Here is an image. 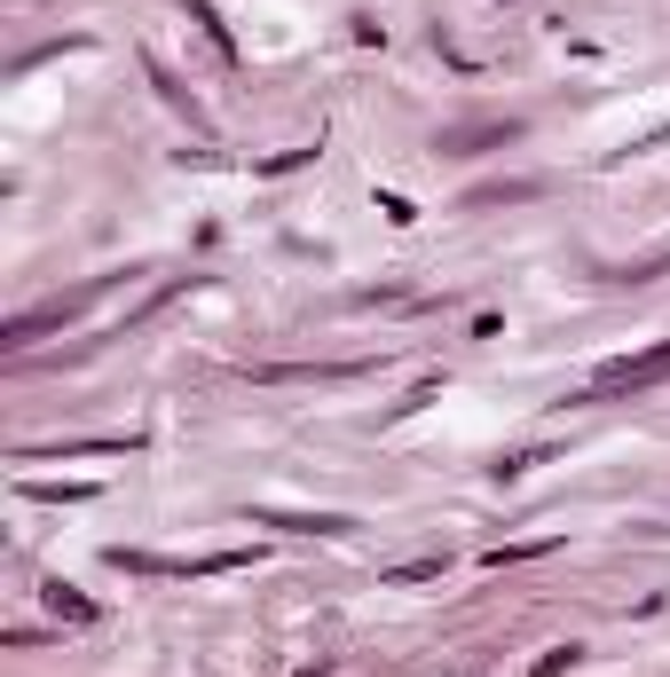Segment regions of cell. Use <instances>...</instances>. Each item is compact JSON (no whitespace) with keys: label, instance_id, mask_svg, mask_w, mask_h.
I'll use <instances>...</instances> for the list:
<instances>
[{"label":"cell","instance_id":"cell-9","mask_svg":"<svg viewBox=\"0 0 670 677\" xmlns=\"http://www.w3.org/2000/svg\"><path fill=\"white\" fill-rule=\"evenodd\" d=\"M576 654H584V647H545V654L528 662V677H560V669H576Z\"/></svg>","mask_w":670,"mask_h":677},{"label":"cell","instance_id":"cell-6","mask_svg":"<svg viewBox=\"0 0 670 677\" xmlns=\"http://www.w3.org/2000/svg\"><path fill=\"white\" fill-rule=\"evenodd\" d=\"M434 575H442V559H402V567L379 575V583H387V591H411V583H434Z\"/></svg>","mask_w":670,"mask_h":677},{"label":"cell","instance_id":"cell-3","mask_svg":"<svg viewBox=\"0 0 670 677\" xmlns=\"http://www.w3.org/2000/svg\"><path fill=\"white\" fill-rule=\"evenodd\" d=\"M260 528H292V536H348V513H253Z\"/></svg>","mask_w":670,"mask_h":677},{"label":"cell","instance_id":"cell-10","mask_svg":"<svg viewBox=\"0 0 670 677\" xmlns=\"http://www.w3.org/2000/svg\"><path fill=\"white\" fill-rule=\"evenodd\" d=\"M48 606H56V615H63V623H95V606H87L80 591H63V583L48 591Z\"/></svg>","mask_w":670,"mask_h":677},{"label":"cell","instance_id":"cell-11","mask_svg":"<svg viewBox=\"0 0 670 677\" xmlns=\"http://www.w3.org/2000/svg\"><path fill=\"white\" fill-rule=\"evenodd\" d=\"M308 158H316V143H300V150H277V158L260 165V174H292V165H308Z\"/></svg>","mask_w":670,"mask_h":677},{"label":"cell","instance_id":"cell-4","mask_svg":"<svg viewBox=\"0 0 670 677\" xmlns=\"http://www.w3.org/2000/svg\"><path fill=\"white\" fill-rule=\"evenodd\" d=\"M143 450V433H95V442H56V450H24V457H126Z\"/></svg>","mask_w":670,"mask_h":677},{"label":"cell","instance_id":"cell-8","mask_svg":"<svg viewBox=\"0 0 670 677\" xmlns=\"http://www.w3.org/2000/svg\"><path fill=\"white\" fill-rule=\"evenodd\" d=\"M190 16H197V24H206V40H214V48H221L229 63H237V40H229V24H221V16L206 9V0H190Z\"/></svg>","mask_w":670,"mask_h":677},{"label":"cell","instance_id":"cell-5","mask_svg":"<svg viewBox=\"0 0 670 677\" xmlns=\"http://www.w3.org/2000/svg\"><path fill=\"white\" fill-rule=\"evenodd\" d=\"M150 79H158V95H166V103H174V111H190V119H197V134H206V111H197V103H190V87H182L174 72H166V63H158V56H150Z\"/></svg>","mask_w":670,"mask_h":677},{"label":"cell","instance_id":"cell-7","mask_svg":"<svg viewBox=\"0 0 670 677\" xmlns=\"http://www.w3.org/2000/svg\"><path fill=\"white\" fill-rule=\"evenodd\" d=\"M24 496H40V504H80V496H95L87 481H24Z\"/></svg>","mask_w":670,"mask_h":677},{"label":"cell","instance_id":"cell-1","mask_svg":"<svg viewBox=\"0 0 670 677\" xmlns=\"http://www.w3.org/2000/svg\"><path fill=\"white\" fill-rule=\"evenodd\" d=\"M655 386H670V338H662V347H639V355L599 362L592 386H584L576 402H631V394H655Z\"/></svg>","mask_w":670,"mask_h":677},{"label":"cell","instance_id":"cell-2","mask_svg":"<svg viewBox=\"0 0 670 677\" xmlns=\"http://www.w3.org/2000/svg\"><path fill=\"white\" fill-rule=\"evenodd\" d=\"M111 284H126V276H87L80 292H63V299H48V308L16 316V323H9V347H32V338H40V331H63L72 316H87V308H95V299H103Z\"/></svg>","mask_w":670,"mask_h":677}]
</instances>
